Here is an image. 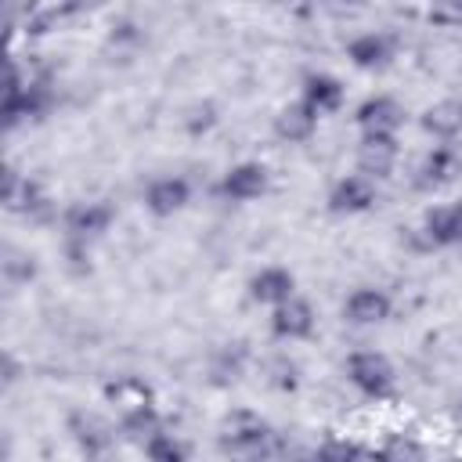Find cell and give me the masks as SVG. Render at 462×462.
Instances as JSON below:
<instances>
[{"instance_id": "5", "label": "cell", "mask_w": 462, "mask_h": 462, "mask_svg": "<svg viewBox=\"0 0 462 462\" xmlns=\"http://www.w3.org/2000/svg\"><path fill=\"white\" fill-rule=\"evenodd\" d=\"M65 426H69L72 440L79 444V451H83L87 458H101V455H108L112 444H116V426H112L108 419H101L97 411L76 408V411H69Z\"/></svg>"}, {"instance_id": "3", "label": "cell", "mask_w": 462, "mask_h": 462, "mask_svg": "<svg viewBox=\"0 0 462 462\" xmlns=\"http://www.w3.org/2000/svg\"><path fill=\"white\" fill-rule=\"evenodd\" d=\"M116 220V209L101 199H90V202H72L61 217V227H65V242L72 253H87V245L94 238H101Z\"/></svg>"}, {"instance_id": "8", "label": "cell", "mask_w": 462, "mask_h": 462, "mask_svg": "<svg viewBox=\"0 0 462 462\" xmlns=\"http://www.w3.org/2000/svg\"><path fill=\"white\" fill-rule=\"evenodd\" d=\"M267 184H271L267 166L245 159V162H235V166L220 177L217 191H220L227 202H253V199H260V195L267 191Z\"/></svg>"}, {"instance_id": "20", "label": "cell", "mask_w": 462, "mask_h": 462, "mask_svg": "<svg viewBox=\"0 0 462 462\" xmlns=\"http://www.w3.org/2000/svg\"><path fill=\"white\" fill-rule=\"evenodd\" d=\"M422 130L440 144H451L462 134V101H437L422 112Z\"/></svg>"}, {"instance_id": "2", "label": "cell", "mask_w": 462, "mask_h": 462, "mask_svg": "<svg viewBox=\"0 0 462 462\" xmlns=\"http://www.w3.org/2000/svg\"><path fill=\"white\" fill-rule=\"evenodd\" d=\"M51 108H54V90L43 79H22L18 65L11 61L7 65V79H4V101H0L4 126L14 130L18 123L43 119V116H51Z\"/></svg>"}, {"instance_id": "10", "label": "cell", "mask_w": 462, "mask_h": 462, "mask_svg": "<svg viewBox=\"0 0 462 462\" xmlns=\"http://www.w3.org/2000/svg\"><path fill=\"white\" fill-rule=\"evenodd\" d=\"M462 173V155L455 144H433L426 152V159L415 170V188L419 191H437L444 184H451Z\"/></svg>"}, {"instance_id": "1", "label": "cell", "mask_w": 462, "mask_h": 462, "mask_svg": "<svg viewBox=\"0 0 462 462\" xmlns=\"http://www.w3.org/2000/svg\"><path fill=\"white\" fill-rule=\"evenodd\" d=\"M217 448L224 462H271L274 455V433L271 426L253 411H235L224 419Z\"/></svg>"}, {"instance_id": "24", "label": "cell", "mask_w": 462, "mask_h": 462, "mask_svg": "<svg viewBox=\"0 0 462 462\" xmlns=\"http://www.w3.org/2000/svg\"><path fill=\"white\" fill-rule=\"evenodd\" d=\"M213 123H217V108H213L209 101H206V105H195V108H191V116H188V134H195V137H199V134H206Z\"/></svg>"}, {"instance_id": "14", "label": "cell", "mask_w": 462, "mask_h": 462, "mask_svg": "<svg viewBox=\"0 0 462 462\" xmlns=\"http://www.w3.org/2000/svg\"><path fill=\"white\" fill-rule=\"evenodd\" d=\"M271 332H274L278 339H289V343L310 339V336H314V307H310L303 296L285 300L282 307L271 310Z\"/></svg>"}, {"instance_id": "21", "label": "cell", "mask_w": 462, "mask_h": 462, "mask_svg": "<svg viewBox=\"0 0 462 462\" xmlns=\"http://www.w3.org/2000/svg\"><path fill=\"white\" fill-rule=\"evenodd\" d=\"M144 458L148 462H188V444L170 433V430H159L148 444H144Z\"/></svg>"}, {"instance_id": "23", "label": "cell", "mask_w": 462, "mask_h": 462, "mask_svg": "<svg viewBox=\"0 0 462 462\" xmlns=\"http://www.w3.org/2000/svg\"><path fill=\"white\" fill-rule=\"evenodd\" d=\"M383 462H426V451H422L411 437H397V440L386 444Z\"/></svg>"}, {"instance_id": "15", "label": "cell", "mask_w": 462, "mask_h": 462, "mask_svg": "<svg viewBox=\"0 0 462 462\" xmlns=\"http://www.w3.org/2000/svg\"><path fill=\"white\" fill-rule=\"evenodd\" d=\"M296 296V278L289 267H260L253 278H249V300L253 303H267V307H282L285 300Z\"/></svg>"}, {"instance_id": "13", "label": "cell", "mask_w": 462, "mask_h": 462, "mask_svg": "<svg viewBox=\"0 0 462 462\" xmlns=\"http://www.w3.org/2000/svg\"><path fill=\"white\" fill-rule=\"evenodd\" d=\"M191 202V180L188 177H155L144 188V206L152 217H173Z\"/></svg>"}, {"instance_id": "25", "label": "cell", "mask_w": 462, "mask_h": 462, "mask_svg": "<svg viewBox=\"0 0 462 462\" xmlns=\"http://www.w3.org/2000/svg\"><path fill=\"white\" fill-rule=\"evenodd\" d=\"M458 419H462V408H458Z\"/></svg>"}, {"instance_id": "19", "label": "cell", "mask_w": 462, "mask_h": 462, "mask_svg": "<svg viewBox=\"0 0 462 462\" xmlns=\"http://www.w3.org/2000/svg\"><path fill=\"white\" fill-rule=\"evenodd\" d=\"M162 430V415H159V408L144 397V401H137V404H130V408H123V419H119V433L126 437V440H134V444H148L155 433Z\"/></svg>"}, {"instance_id": "18", "label": "cell", "mask_w": 462, "mask_h": 462, "mask_svg": "<svg viewBox=\"0 0 462 462\" xmlns=\"http://www.w3.org/2000/svg\"><path fill=\"white\" fill-rule=\"evenodd\" d=\"M343 97H346V87L332 72H310L303 79V87H300V101H307L318 116L339 112L343 108Z\"/></svg>"}, {"instance_id": "7", "label": "cell", "mask_w": 462, "mask_h": 462, "mask_svg": "<svg viewBox=\"0 0 462 462\" xmlns=\"http://www.w3.org/2000/svg\"><path fill=\"white\" fill-rule=\"evenodd\" d=\"M401 159L397 137L393 134H361L357 141V173H365L368 180H383L393 173Z\"/></svg>"}, {"instance_id": "16", "label": "cell", "mask_w": 462, "mask_h": 462, "mask_svg": "<svg viewBox=\"0 0 462 462\" xmlns=\"http://www.w3.org/2000/svg\"><path fill=\"white\" fill-rule=\"evenodd\" d=\"M422 235L430 245H462V199L458 202H444V206H433L426 217H422Z\"/></svg>"}, {"instance_id": "22", "label": "cell", "mask_w": 462, "mask_h": 462, "mask_svg": "<svg viewBox=\"0 0 462 462\" xmlns=\"http://www.w3.org/2000/svg\"><path fill=\"white\" fill-rule=\"evenodd\" d=\"M314 462H361V448L346 437H332L314 448Z\"/></svg>"}, {"instance_id": "17", "label": "cell", "mask_w": 462, "mask_h": 462, "mask_svg": "<svg viewBox=\"0 0 462 462\" xmlns=\"http://www.w3.org/2000/svg\"><path fill=\"white\" fill-rule=\"evenodd\" d=\"M318 112L307 105V101H289L278 116H274V137L278 141H285V144H303V141H310L314 137V130H318Z\"/></svg>"}, {"instance_id": "4", "label": "cell", "mask_w": 462, "mask_h": 462, "mask_svg": "<svg viewBox=\"0 0 462 462\" xmlns=\"http://www.w3.org/2000/svg\"><path fill=\"white\" fill-rule=\"evenodd\" d=\"M346 379L365 393V397H372V401H383V397H390L393 393V365H390V357L386 354H379V350H354L350 357H346Z\"/></svg>"}, {"instance_id": "11", "label": "cell", "mask_w": 462, "mask_h": 462, "mask_svg": "<svg viewBox=\"0 0 462 462\" xmlns=\"http://www.w3.org/2000/svg\"><path fill=\"white\" fill-rule=\"evenodd\" d=\"M390 310H393V300H390L383 289H375V285L354 289V292L346 296V303H343V318H346L350 325H357V328L383 325V321L390 318Z\"/></svg>"}, {"instance_id": "6", "label": "cell", "mask_w": 462, "mask_h": 462, "mask_svg": "<svg viewBox=\"0 0 462 462\" xmlns=\"http://www.w3.org/2000/svg\"><path fill=\"white\" fill-rule=\"evenodd\" d=\"M354 123L361 134H393L404 126V105L390 94H372L354 108Z\"/></svg>"}, {"instance_id": "12", "label": "cell", "mask_w": 462, "mask_h": 462, "mask_svg": "<svg viewBox=\"0 0 462 462\" xmlns=\"http://www.w3.org/2000/svg\"><path fill=\"white\" fill-rule=\"evenodd\" d=\"M393 36L390 32H357L350 43H346V58H350V65L354 69H361V72H379V69H386L390 61H393Z\"/></svg>"}, {"instance_id": "9", "label": "cell", "mask_w": 462, "mask_h": 462, "mask_svg": "<svg viewBox=\"0 0 462 462\" xmlns=\"http://www.w3.org/2000/svg\"><path fill=\"white\" fill-rule=\"evenodd\" d=\"M375 199H379L375 180H368L365 173H346V177H339V180L332 184V191H328V209L339 213V217H354V213L372 209Z\"/></svg>"}]
</instances>
